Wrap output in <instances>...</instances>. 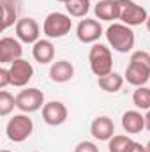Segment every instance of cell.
Instances as JSON below:
<instances>
[{"label":"cell","mask_w":150,"mask_h":152,"mask_svg":"<svg viewBox=\"0 0 150 152\" xmlns=\"http://www.w3.org/2000/svg\"><path fill=\"white\" fill-rule=\"evenodd\" d=\"M122 127L127 134H138L145 129V115L138 110H129L122 115Z\"/></svg>","instance_id":"2e32d148"},{"label":"cell","mask_w":150,"mask_h":152,"mask_svg":"<svg viewBox=\"0 0 150 152\" xmlns=\"http://www.w3.org/2000/svg\"><path fill=\"white\" fill-rule=\"evenodd\" d=\"M41 36L39 23L34 18H21L16 23V37L25 44H36Z\"/></svg>","instance_id":"9c48e42d"},{"label":"cell","mask_w":150,"mask_h":152,"mask_svg":"<svg viewBox=\"0 0 150 152\" xmlns=\"http://www.w3.org/2000/svg\"><path fill=\"white\" fill-rule=\"evenodd\" d=\"M88 62H90V69L92 73L101 78L113 73V57H111V50L101 42L92 44L90 51H88Z\"/></svg>","instance_id":"7a4b0ae2"},{"label":"cell","mask_w":150,"mask_h":152,"mask_svg":"<svg viewBox=\"0 0 150 152\" xmlns=\"http://www.w3.org/2000/svg\"><path fill=\"white\" fill-rule=\"evenodd\" d=\"M124 78L127 80V83H131L134 87H143L147 81H150V67L136 62V60H129V66L125 69Z\"/></svg>","instance_id":"4fadbf2b"},{"label":"cell","mask_w":150,"mask_h":152,"mask_svg":"<svg viewBox=\"0 0 150 152\" xmlns=\"http://www.w3.org/2000/svg\"><path fill=\"white\" fill-rule=\"evenodd\" d=\"M7 85H11V75L7 67H0V88H5Z\"/></svg>","instance_id":"d4e9b609"},{"label":"cell","mask_w":150,"mask_h":152,"mask_svg":"<svg viewBox=\"0 0 150 152\" xmlns=\"http://www.w3.org/2000/svg\"><path fill=\"white\" fill-rule=\"evenodd\" d=\"M133 103L138 110H150V87H136L133 92Z\"/></svg>","instance_id":"ffe728a7"},{"label":"cell","mask_w":150,"mask_h":152,"mask_svg":"<svg viewBox=\"0 0 150 152\" xmlns=\"http://www.w3.org/2000/svg\"><path fill=\"white\" fill-rule=\"evenodd\" d=\"M9 75H11V85L25 87L34 78V66L25 58H18L9 66Z\"/></svg>","instance_id":"ba28073f"},{"label":"cell","mask_w":150,"mask_h":152,"mask_svg":"<svg viewBox=\"0 0 150 152\" xmlns=\"http://www.w3.org/2000/svg\"><path fill=\"white\" fill-rule=\"evenodd\" d=\"M101 36H103V25L97 20L85 18L76 27V37L83 44H95Z\"/></svg>","instance_id":"52a82bcc"},{"label":"cell","mask_w":150,"mask_h":152,"mask_svg":"<svg viewBox=\"0 0 150 152\" xmlns=\"http://www.w3.org/2000/svg\"><path fill=\"white\" fill-rule=\"evenodd\" d=\"M74 152H99V147L94 142H79L74 147Z\"/></svg>","instance_id":"cb8c5ba5"},{"label":"cell","mask_w":150,"mask_h":152,"mask_svg":"<svg viewBox=\"0 0 150 152\" xmlns=\"http://www.w3.org/2000/svg\"><path fill=\"white\" fill-rule=\"evenodd\" d=\"M118 2V20L120 23H125L129 27H138L147 23L149 20V12L143 5L136 4L134 0H117Z\"/></svg>","instance_id":"277c9868"},{"label":"cell","mask_w":150,"mask_h":152,"mask_svg":"<svg viewBox=\"0 0 150 152\" xmlns=\"http://www.w3.org/2000/svg\"><path fill=\"white\" fill-rule=\"evenodd\" d=\"M133 142L134 140H131L127 134H115L111 140L108 142V151L110 152H127Z\"/></svg>","instance_id":"7402d4cb"},{"label":"cell","mask_w":150,"mask_h":152,"mask_svg":"<svg viewBox=\"0 0 150 152\" xmlns=\"http://www.w3.org/2000/svg\"><path fill=\"white\" fill-rule=\"evenodd\" d=\"M74 76V66L69 60H57L50 67V80L55 83H67Z\"/></svg>","instance_id":"5bb4252c"},{"label":"cell","mask_w":150,"mask_h":152,"mask_svg":"<svg viewBox=\"0 0 150 152\" xmlns=\"http://www.w3.org/2000/svg\"><path fill=\"white\" fill-rule=\"evenodd\" d=\"M23 48H21V41L14 37H2L0 39V64H12L18 58H21Z\"/></svg>","instance_id":"8fae6325"},{"label":"cell","mask_w":150,"mask_h":152,"mask_svg":"<svg viewBox=\"0 0 150 152\" xmlns=\"http://www.w3.org/2000/svg\"><path fill=\"white\" fill-rule=\"evenodd\" d=\"M2 11H4V16H2V28L7 30L9 27H12L14 23H18L16 9H14V5H12L11 0H2Z\"/></svg>","instance_id":"44dd1931"},{"label":"cell","mask_w":150,"mask_h":152,"mask_svg":"<svg viewBox=\"0 0 150 152\" xmlns=\"http://www.w3.org/2000/svg\"><path fill=\"white\" fill-rule=\"evenodd\" d=\"M44 94L42 90L39 88H25V90H20L18 96H16V108L21 112V113H34L39 112L42 106H44Z\"/></svg>","instance_id":"8992f818"},{"label":"cell","mask_w":150,"mask_h":152,"mask_svg":"<svg viewBox=\"0 0 150 152\" xmlns=\"http://www.w3.org/2000/svg\"><path fill=\"white\" fill-rule=\"evenodd\" d=\"M145 129L150 133V110L147 112V115H145Z\"/></svg>","instance_id":"4316f807"},{"label":"cell","mask_w":150,"mask_h":152,"mask_svg":"<svg viewBox=\"0 0 150 152\" xmlns=\"http://www.w3.org/2000/svg\"><path fill=\"white\" fill-rule=\"evenodd\" d=\"M73 28V20L64 12H50L42 23V32L48 39L66 37Z\"/></svg>","instance_id":"3957f363"},{"label":"cell","mask_w":150,"mask_h":152,"mask_svg":"<svg viewBox=\"0 0 150 152\" xmlns=\"http://www.w3.org/2000/svg\"><path fill=\"white\" fill-rule=\"evenodd\" d=\"M145 147H147V152H150V140H149V143H147Z\"/></svg>","instance_id":"f1b7e54d"},{"label":"cell","mask_w":150,"mask_h":152,"mask_svg":"<svg viewBox=\"0 0 150 152\" xmlns=\"http://www.w3.org/2000/svg\"><path fill=\"white\" fill-rule=\"evenodd\" d=\"M94 12L97 16V20H103V21H113L118 20V2L117 0H99L97 5L94 7Z\"/></svg>","instance_id":"e0dca14e"},{"label":"cell","mask_w":150,"mask_h":152,"mask_svg":"<svg viewBox=\"0 0 150 152\" xmlns=\"http://www.w3.org/2000/svg\"><path fill=\"white\" fill-rule=\"evenodd\" d=\"M145 25H147V30L150 32V14H149V20H147V23H145Z\"/></svg>","instance_id":"83f0119b"},{"label":"cell","mask_w":150,"mask_h":152,"mask_svg":"<svg viewBox=\"0 0 150 152\" xmlns=\"http://www.w3.org/2000/svg\"><path fill=\"white\" fill-rule=\"evenodd\" d=\"M32 131H34V122L27 113L14 115L12 118H9V122L5 126V134L14 143L25 142L32 134Z\"/></svg>","instance_id":"5b68a950"},{"label":"cell","mask_w":150,"mask_h":152,"mask_svg":"<svg viewBox=\"0 0 150 152\" xmlns=\"http://www.w3.org/2000/svg\"><path fill=\"white\" fill-rule=\"evenodd\" d=\"M14 106H16V97L11 92L2 90L0 92V115L2 117H7V115L14 110Z\"/></svg>","instance_id":"603a6c76"},{"label":"cell","mask_w":150,"mask_h":152,"mask_svg":"<svg viewBox=\"0 0 150 152\" xmlns=\"http://www.w3.org/2000/svg\"><path fill=\"white\" fill-rule=\"evenodd\" d=\"M124 76L118 75V73H110V75L106 76H101V78H97V83H99V87L104 90V92H108V94H115V92H118L122 87H124Z\"/></svg>","instance_id":"ac0fdd59"},{"label":"cell","mask_w":150,"mask_h":152,"mask_svg":"<svg viewBox=\"0 0 150 152\" xmlns=\"http://www.w3.org/2000/svg\"><path fill=\"white\" fill-rule=\"evenodd\" d=\"M32 57L41 66H46V64L53 62V58H55V46H53V42L50 39H39L34 44V48H32Z\"/></svg>","instance_id":"9a60e30c"},{"label":"cell","mask_w":150,"mask_h":152,"mask_svg":"<svg viewBox=\"0 0 150 152\" xmlns=\"http://www.w3.org/2000/svg\"><path fill=\"white\" fill-rule=\"evenodd\" d=\"M57 2H62V4H67V2H71V0H57Z\"/></svg>","instance_id":"f546056e"},{"label":"cell","mask_w":150,"mask_h":152,"mask_svg":"<svg viewBox=\"0 0 150 152\" xmlns=\"http://www.w3.org/2000/svg\"><path fill=\"white\" fill-rule=\"evenodd\" d=\"M90 134L99 140V142H110L113 136H115V124L110 117L106 115H101V117H95L90 124Z\"/></svg>","instance_id":"7c38bea8"},{"label":"cell","mask_w":150,"mask_h":152,"mask_svg":"<svg viewBox=\"0 0 150 152\" xmlns=\"http://www.w3.org/2000/svg\"><path fill=\"white\" fill-rule=\"evenodd\" d=\"M127 152H147V147L141 145V143H138V142H133Z\"/></svg>","instance_id":"484cf974"},{"label":"cell","mask_w":150,"mask_h":152,"mask_svg":"<svg viewBox=\"0 0 150 152\" xmlns=\"http://www.w3.org/2000/svg\"><path fill=\"white\" fill-rule=\"evenodd\" d=\"M66 9L73 18H85L90 11V0H71L66 4Z\"/></svg>","instance_id":"d6986e66"},{"label":"cell","mask_w":150,"mask_h":152,"mask_svg":"<svg viewBox=\"0 0 150 152\" xmlns=\"http://www.w3.org/2000/svg\"><path fill=\"white\" fill-rule=\"evenodd\" d=\"M106 39H108V44L111 46L115 51L118 53H127L134 48V32H133V27L125 25V23H118L115 21L111 23L108 28H106Z\"/></svg>","instance_id":"6da1fadb"},{"label":"cell","mask_w":150,"mask_h":152,"mask_svg":"<svg viewBox=\"0 0 150 152\" xmlns=\"http://www.w3.org/2000/svg\"><path fill=\"white\" fill-rule=\"evenodd\" d=\"M30 152H39V151H30Z\"/></svg>","instance_id":"1f68e13d"},{"label":"cell","mask_w":150,"mask_h":152,"mask_svg":"<svg viewBox=\"0 0 150 152\" xmlns=\"http://www.w3.org/2000/svg\"><path fill=\"white\" fill-rule=\"evenodd\" d=\"M0 152H11V151H5V149H4V151H0Z\"/></svg>","instance_id":"4dcf8cb0"},{"label":"cell","mask_w":150,"mask_h":152,"mask_svg":"<svg viewBox=\"0 0 150 152\" xmlns=\"http://www.w3.org/2000/svg\"><path fill=\"white\" fill-rule=\"evenodd\" d=\"M67 106L60 101H50L42 106V120L48 126H62L67 120Z\"/></svg>","instance_id":"30bf717a"}]
</instances>
